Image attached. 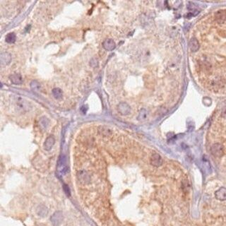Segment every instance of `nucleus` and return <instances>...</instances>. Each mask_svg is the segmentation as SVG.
Returning a JSON list of instances; mask_svg holds the SVG:
<instances>
[{
    "mask_svg": "<svg viewBox=\"0 0 226 226\" xmlns=\"http://www.w3.org/2000/svg\"><path fill=\"white\" fill-rule=\"evenodd\" d=\"M16 106L18 108V110L21 112H25L28 110L29 107V103L26 101V100H24L23 98L21 97H17L16 98L15 100Z\"/></svg>",
    "mask_w": 226,
    "mask_h": 226,
    "instance_id": "1",
    "label": "nucleus"
},
{
    "mask_svg": "<svg viewBox=\"0 0 226 226\" xmlns=\"http://www.w3.org/2000/svg\"><path fill=\"white\" fill-rule=\"evenodd\" d=\"M189 45H190L191 51L194 52L198 51L199 49V43L198 40L195 38H192L191 39L190 43H189Z\"/></svg>",
    "mask_w": 226,
    "mask_h": 226,
    "instance_id": "11",
    "label": "nucleus"
},
{
    "mask_svg": "<svg viewBox=\"0 0 226 226\" xmlns=\"http://www.w3.org/2000/svg\"><path fill=\"white\" fill-rule=\"evenodd\" d=\"M78 179L80 180V182L82 183H88L89 181V175L84 171L80 172L79 175H78Z\"/></svg>",
    "mask_w": 226,
    "mask_h": 226,
    "instance_id": "13",
    "label": "nucleus"
},
{
    "mask_svg": "<svg viewBox=\"0 0 226 226\" xmlns=\"http://www.w3.org/2000/svg\"><path fill=\"white\" fill-rule=\"evenodd\" d=\"M100 131H101V134L104 136H109L112 133L111 131L107 128H102Z\"/></svg>",
    "mask_w": 226,
    "mask_h": 226,
    "instance_id": "19",
    "label": "nucleus"
},
{
    "mask_svg": "<svg viewBox=\"0 0 226 226\" xmlns=\"http://www.w3.org/2000/svg\"><path fill=\"white\" fill-rule=\"evenodd\" d=\"M55 144V139L53 136H49L44 143V149L47 151H50Z\"/></svg>",
    "mask_w": 226,
    "mask_h": 226,
    "instance_id": "7",
    "label": "nucleus"
},
{
    "mask_svg": "<svg viewBox=\"0 0 226 226\" xmlns=\"http://www.w3.org/2000/svg\"><path fill=\"white\" fill-rule=\"evenodd\" d=\"M98 65V60H97V59L93 58L92 60L90 61V65L91 66V67H97Z\"/></svg>",
    "mask_w": 226,
    "mask_h": 226,
    "instance_id": "20",
    "label": "nucleus"
},
{
    "mask_svg": "<svg viewBox=\"0 0 226 226\" xmlns=\"http://www.w3.org/2000/svg\"><path fill=\"white\" fill-rule=\"evenodd\" d=\"M64 190H65V192L66 193V195L67 196H70V191L68 186H67L66 185H64Z\"/></svg>",
    "mask_w": 226,
    "mask_h": 226,
    "instance_id": "21",
    "label": "nucleus"
},
{
    "mask_svg": "<svg viewBox=\"0 0 226 226\" xmlns=\"http://www.w3.org/2000/svg\"><path fill=\"white\" fill-rule=\"evenodd\" d=\"M147 116H148V112H147L146 110L141 109L139 113L137 119H138V120H139V121H144V120L147 118Z\"/></svg>",
    "mask_w": 226,
    "mask_h": 226,
    "instance_id": "16",
    "label": "nucleus"
},
{
    "mask_svg": "<svg viewBox=\"0 0 226 226\" xmlns=\"http://www.w3.org/2000/svg\"><path fill=\"white\" fill-rule=\"evenodd\" d=\"M103 47L105 50L112 51L116 48V44H115V41L112 40V39H106V40L103 41Z\"/></svg>",
    "mask_w": 226,
    "mask_h": 226,
    "instance_id": "6",
    "label": "nucleus"
},
{
    "mask_svg": "<svg viewBox=\"0 0 226 226\" xmlns=\"http://www.w3.org/2000/svg\"><path fill=\"white\" fill-rule=\"evenodd\" d=\"M48 210L45 206L40 205L37 208V213H38L40 216H41V217H45V216L48 214Z\"/></svg>",
    "mask_w": 226,
    "mask_h": 226,
    "instance_id": "12",
    "label": "nucleus"
},
{
    "mask_svg": "<svg viewBox=\"0 0 226 226\" xmlns=\"http://www.w3.org/2000/svg\"><path fill=\"white\" fill-rule=\"evenodd\" d=\"M117 110L122 115H127L131 112V107L127 103L121 102L117 105Z\"/></svg>",
    "mask_w": 226,
    "mask_h": 226,
    "instance_id": "4",
    "label": "nucleus"
},
{
    "mask_svg": "<svg viewBox=\"0 0 226 226\" xmlns=\"http://www.w3.org/2000/svg\"><path fill=\"white\" fill-rule=\"evenodd\" d=\"M52 93L53 96L55 97L56 99H61L63 96V91L62 89H60V88H53L52 90Z\"/></svg>",
    "mask_w": 226,
    "mask_h": 226,
    "instance_id": "14",
    "label": "nucleus"
},
{
    "mask_svg": "<svg viewBox=\"0 0 226 226\" xmlns=\"http://www.w3.org/2000/svg\"><path fill=\"white\" fill-rule=\"evenodd\" d=\"M211 153L215 157H221L224 153V148H223V145L216 143L211 146Z\"/></svg>",
    "mask_w": 226,
    "mask_h": 226,
    "instance_id": "3",
    "label": "nucleus"
},
{
    "mask_svg": "<svg viewBox=\"0 0 226 226\" xmlns=\"http://www.w3.org/2000/svg\"><path fill=\"white\" fill-rule=\"evenodd\" d=\"M49 122H49L48 119L46 118V117H43L40 119V122H39V124H40V126L41 127L42 129H45L48 127Z\"/></svg>",
    "mask_w": 226,
    "mask_h": 226,
    "instance_id": "18",
    "label": "nucleus"
},
{
    "mask_svg": "<svg viewBox=\"0 0 226 226\" xmlns=\"http://www.w3.org/2000/svg\"><path fill=\"white\" fill-rule=\"evenodd\" d=\"M0 61L2 65H9L11 61V56L8 52H2L0 55Z\"/></svg>",
    "mask_w": 226,
    "mask_h": 226,
    "instance_id": "9",
    "label": "nucleus"
},
{
    "mask_svg": "<svg viewBox=\"0 0 226 226\" xmlns=\"http://www.w3.org/2000/svg\"><path fill=\"white\" fill-rule=\"evenodd\" d=\"M63 213L62 211H56L54 213L50 218V221L54 226H59L63 221Z\"/></svg>",
    "mask_w": 226,
    "mask_h": 226,
    "instance_id": "2",
    "label": "nucleus"
},
{
    "mask_svg": "<svg viewBox=\"0 0 226 226\" xmlns=\"http://www.w3.org/2000/svg\"><path fill=\"white\" fill-rule=\"evenodd\" d=\"M16 40V36L14 33H9L5 37V40L8 43H14Z\"/></svg>",
    "mask_w": 226,
    "mask_h": 226,
    "instance_id": "15",
    "label": "nucleus"
},
{
    "mask_svg": "<svg viewBox=\"0 0 226 226\" xmlns=\"http://www.w3.org/2000/svg\"><path fill=\"white\" fill-rule=\"evenodd\" d=\"M9 79H10L12 83L16 85L21 84V83H23V78H22L20 73H12L11 75L9 76Z\"/></svg>",
    "mask_w": 226,
    "mask_h": 226,
    "instance_id": "8",
    "label": "nucleus"
},
{
    "mask_svg": "<svg viewBox=\"0 0 226 226\" xmlns=\"http://www.w3.org/2000/svg\"><path fill=\"white\" fill-rule=\"evenodd\" d=\"M151 164L154 167H160L163 164V159L158 153H153L150 158Z\"/></svg>",
    "mask_w": 226,
    "mask_h": 226,
    "instance_id": "5",
    "label": "nucleus"
},
{
    "mask_svg": "<svg viewBox=\"0 0 226 226\" xmlns=\"http://www.w3.org/2000/svg\"><path fill=\"white\" fill-rule=\"evenodd\" d=\"M31 88L33 90V91H40L41 86L40 84V83L37 82V81H33V82L31 83Z\"/></svg>",
    "mask_w": 226,
    "mask_h": 226,
    "instance_id": "17",
    "label": "nucleus"
},
{
    "mask_svg": "<svg viewBox=\"0 0 226 226\" xmlns=\"http://www.w3.org/2000/svg\"><path fill=\"white\" fill-rule=\"evenodd\" d=\"M215 196L218 200L225 201L226 200V188L220 187L219 190L215 192Z\"/></svg>",
    "mask_w": 226,
    "mask_h": 226,
    "instance_id": "10",
    "label": "nucleus"
}]
</instances>
